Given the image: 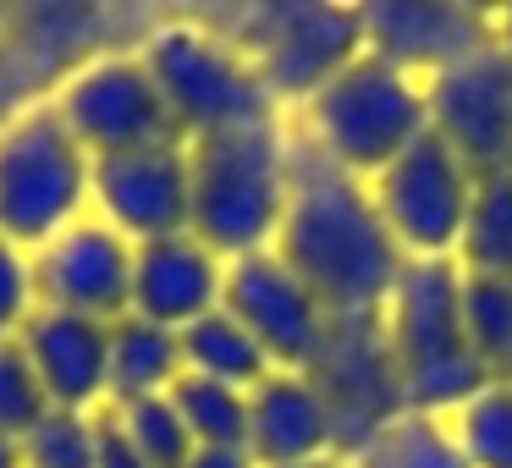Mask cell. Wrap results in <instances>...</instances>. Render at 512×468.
Here are the masks:
<instances>
[{"instance_id": "obj_9", "label": "cell", "mask_w": 512, "mask_h": 468, "mask_svg": "<svg viewBox=\"0 0 512 468\" xmlns=\"http://www.w3.org/2000/svg\"><path fill=\"white\" fill-rule=\"evenodd\" d=\"M50 105H56L67 133L78 138L94 160H116V155H133V149L177 144V127H171L166 100H160L144 56H127V50H105L89 67H78L56 89Z\"/></svg>"}, {"instance_id": "obj_37", "label": "cell", "mask_w": 512, "mask_h": 468, "mask_svg": "<svg viewBox=\"0 0 512 468\" xmlns=\"http://www.w3.org/2000/svg\"><path fill=\"white\" fill-rule=\"evenodd\" d=\"M507 171H512V166H507Z\"/></svg>"}, {"instance_id": "obj_19", "label": "cell", "mask_w": 512, "mask_h": 468, "mask_svg": "<svg viewBox=\"0 0 512 468\" xmlns=\"http://www.w3.org/2000/svg\"><path fill=\"white\" fill-rule=\"evenodd\" d=\"M182 380V336L155 320L122 314L111 325V408L138 397H171Z\"/></svg>"}, {"instance_id": "obj_32", "label": "cell", "mask_w": 512, "mask_h": 468, "mask_svg": "<svg viewBox=\"0 0 512 468\" xmlns=\"http://www.w3.org/2000/svg\"><path fill=\"white\" fill-rule=\"evenodd\" d=\"M182 468H259L248 446H193Z\"/></svg>"}, {"instance_id": "obj_16", "label": "cell", "mask_w": 512, "mask_h": 468, "mask_svg": "<svg viewBox=\"0 0 512 468\" xmlns=\"http://www.w3.org/2000/svg\"><path fill=\"white\" fill-rule=\"evenodd\" d=\"M17 342L34 358L50 408H67V413L111 408V325L39 309Z\"/></svg>"}, {"instance_id": "obj_14", "label": "cell", "mask_w": 512, "mask_h": 468, "mask_svg": "<svg viewBox=\"0 0 512 468\" xmlns=\"http://www.w3.org/2000/svg\"><path fill=\"white\" fill-rule=\"evenodd\" d=\"M221 309L265 347V358L276 369H303L320 347L325 325H331V309L309 292V281L276 254H248L226 265V292Z\"/></svg>"}, {"instance_id": "obj_36", "label": "cell", "mask_w": 512, "mask_h": 468, "mask_svg": "<svg viewBox=\"0 0 512 468\" xmlns=\"http://www.w3.org/2000/svg\"><path fill=\"white\" fill-rule=\"evenodd\" d=\"M496 380H507V386H512V358H507V369H501V375Z\"/></svg>"}, {"instance_id": "obj_17", "label": "cell", "mask_w": 512, "mask_h": 468, "mask_svg": "<svg viewBox=\"0 0 512 468\" xmlns=\"http://www.w3.org/2000/svg\"><path fill=\"white\" fill-rule=\"evenodd\" d=\"M226 259L210 254L193 232L160 237L133 254V314L166 331H188L193 320L221 309Z\"/></svg>"}, {"instance_id": "obj_22", "label": "cell", "mask_w": 512, "mask_h": 468, "mask_svg": "<svg viewBox=\"0 0 512 468\" xmlns=\"http://www.w3.org/2000/svg\"><path fill=\"white\" fill-rule=\"evenodd\" d=\"M347 468H468L463 446H457L452 419H430V413H402L386 435L364 446Z\"/></svg>"}, {"instance_id": "obj_10", "label": "cell", "mask_w": 512, "mask_h": 468, "mask_svg": "<svg viewBox=\"0 0 512 468\" xmlns=\"http://www.w3.org/2000/svg\"><path fill=\"white\" fill-rule=\"evenodd\" d=\"M474 171L452 155L435 133H424L408 155H397L375 182L380 221L391 226L397 248L408 259H457L468 226V204H474Z\"/></svg>"}, {"instance_id": "obj_30", "label": "cell", "mask_w": 512, "mask_h": 468, "mask_svg": "<svg viewBox=\"0 0 512 468\" xmlns=\"http://www.w3.org/2000/svg\"><path fill=\"white\" fill-rule=\"evenodd\" d=\"M0 28H6V23H0ZM34 105H45V100H39L34 78L23 72V61L12 56V45H6V34H0V133H6L23 111H34Z\"/></svg>"}, {"instance_id": "obj_1", "label": "cell", "mask_w": 512, "mask_h": 468, "mask_svg": "<svg viewBox=\"0 0 512 468\" xmlns=\"http://www.w3.org/2000/svg\"><path fill=\"white\" fill-rule=\"evenodd\" d=\"M276 254L309 281V292L331 314H380L408 265L391 226L380 221L369 182L331 166L298 127H292V188Z\"/></svg>"}, {"instance_id": "obj_21", "label": "cell", "mask_w": 512, "mask_h": 468, "mask_svg": "<svg viewBox=\"0 0 512 468\" xmlns=\"http://www.w3.org/2000/svg\"><path fill=\"white\" fill-rule=\"evenodd\" d=\"M457 265L479 276H512V171H490L474 182Z\"/></svg>"}, {"instance_id": "obj_28", "label": "cell", "mask_w": 512, "mask_h": 468, "mask_svg": "<svg viewBox=\"0 0 512 468\" xmlns=\"http://www.w3.org/2000/svg\"><path fill=\"white\" fill-rule=\"evenodd\" d=\"M45 413H50V397L39 386L34 358L23 353V342H0V435L23 441Z\"/></svg>"}, {"instance_id": "obj_15", "label": "cell", "mask_w": 512, "mask_h": 468, "mask_svg": "<svg viewBox=\"0 0 512 468\" xmlns=\"http://www.w3.org/2000/svg\"><path fill=\"white\" fill-rule=\"evenodd\" d=\"M89 215L116 226L133 248L188 232V215H193L188 144L177 138V144L94 160V210Z\"/></svg>"}, {"instance_id": "obj_8", "label": "cell", "mask_w": 512, "mask_h": 468, "mask_svg": "<svg viewBox=\"0 0 512 468\" xmlns=\"http://www.w3.org/2000/svg\"><path fill=\"white\" fill-rule=\"evenodd\" d=\"M303 375H309V386L320 391L325 413H331V452L342 463H353L375 435H386L408 413L380 314H331Z\"/></svg>"}, {"instance_id": "obj_2", "label": "cell", "mask_w": 512, "mask_h": 468, "mask_svg": "<svg viewBox=\"0 0 512 468\" xmlns=\"http://www.w3.org/2000/svg\"><path fill=\"white\" fill-rule=\"evenodd\" d=\"M380 320H386V342H391V358H397L408 413L457 419L496 380L490 364L474 353V342H468L463 265L457 259H408Z\"/></svg>"}, {"instance_id": "obj_26", "label": "cell", "mask_w": 512, "mask_h": 468, "mask_svg": "<svg viewBox=\"0 0 512 468\" xmlns=\"http://www.w3.org/2000/svg\"><path fill=\"white\" fill-rule=\"evenodd\" d=\"M457 446H463L468 468H512V386L490 380L474 402L452 419Z\"/></svg>"}, {"instance_id": "obj_7", "label": "cell", "mask_w": 512, "mask_h": 468, "mask_svg": "<svg viewBox=\"0 0 512 468\" xmlns=\"http://www.w3.org/2000/svg\"><path fill=\"white\" fill-rule=\"evenodd\" d=\"M94 210V155L67 133L56 105L23 111L0 133V237L28 254Z\"/></svg>"}, {"instance_id": "obj_29", "label": "cell", "mask_w": 512, "mask_h": 468, "mask_svg": "<svg viewBox=\"0 0 512 468\" xmlns=\"http://www.w3.org/2000/svg\"><path fill=\"white\" fill-rule=\"evenodd\" d=\"M39 314V287H34V254L0 237V342H17L23 325Z\"/></svg>"}, {"instance_id": "obj_5", "label": "cell", "mask_w": 512, "mask_h": 468, "mask_svg": "<svg viewBox=\"0 0 512 468\" xmlns=\"http://www.w3.org/2000/svg\"><path fill=\"white\" fill-rule=\"evenodd\" d=\"M204 23L221 28L248 56L276 111H303L325 83L364 56V12L342 0H259Z\"/></svg>"}, {"instance_id": "obj_12", "label": "cell", "mask_w": 512, "mask_h": 468, "mask_svg": "<svg viewBox=\"0 0 512 468\" xmlns=\"http://www.w3.org/2000/svg\"><path fill=\"white\" fill-rule=\"evenodd\" d=\"M133 254L138 248L116 226H105L100 215L72 221L67 232L50 237L34 254L39 309L116 325L122 314H133Z\"/></svg>"}, {"instance_id": "obj_6", "label": "cell", "mask_w": 512, "mask_h": 468, "mask_svg": "<svg viewBox=\"0 0 512 468\" xmlns=\"http://www.w3.org/2000/svg\"><path fill=\"white\" fill-rule=\"evenodd\" d=\"M298 133L320 149L331 166L375 182L397 155H408L430 133L424 83L386 67L375 56H358L342 78H331L298 111Z\"/></svg>"}, {"instance_id": "obj_33", "label": "cell", "mask_w": 512, "mask_h": 468, "mask_svg": "<svg viewBox=\"0 0 512 468\" xmlns=\"http://www.w3.org/2000/svg\"><path fill=\"white\" fill-rule=\"evenodd\" d=\"M0 468H28V463H23V441L0 435Z\"/></svg>"}, {"instance_id": "obj_24", "label": "cell", "mask_w": 512, "mask_h": 468, "mask_svg": "<svg viewBox=\"0 0 512 468\" xmlns=\"http://www.w3.org/2000/svg\"><path fill=\"white\" fill-rule=\"evenodd\" d=\"M105 413H111V424L127 435V446H133L149 468H182L188 463L193 435H188V424H182V413L171 397L116 402V408H105Z\"/></svg>"}, {"instance_id": "obj_31", "label": "cell", "mask_w": 512, "mask_h": 468, "mask_svg": "<svg viewBox=\"0 0 512 468\" xmlns=\"http://www.w3.org/2000/svg\"><path fill=\"white\" fill-rule=\"evenodd\" d=\"M100 468H149L144 457L127 446V435L111 424V413H100Z\"/></svg>"}, {"instance_id": "obj_34", "label": "cell", "mask_w": 512, "mask_h": 468, "mask_svg": "<svg viewBox=\"0 0 512 468\" xmlns=\"http://www.w3.org/2000/svg\"><path fill=\"white\" fill-rule=\"evenodd\" d=\"M496 23H501V45L512 50V6H507V12H496Z\"/></svg>"}, {"instance_id": "obj_3", "label": "cell", "mask_w": 512, "mask_h": 468, "mask_svg": "<svg viewBox=\"0 0 512 468\" xmlns=\"http://www.w3.org/2000/svg\"><path fill=\"white\" fill-rule=\"evenodd\" d=\"M193 171V215L188 232L226 265L248 254H265L281 237L292 188V127L259 122L237 133H215L188 144Z\"/></svg>"}, {"instance_id": "obj_20", "label": "cell", "mask_w": 512, "mask_h": 468, "mask_svg": "<svg viewBox=\"0 0 512 468\" xmlns=\"http://www.w3.org/2000/svg\"><path fill=\"white\" fill-rule=\"evenodd\" d=\"M182 336V375H199V380H215V386H232V391H254L259 380L270 375V358L243 325L232 320L226 309L193 320Z\"/></svg>"}, {"instance_id": "obj_35", "label": "cell", "mask_w": 512, "mask_h": 468, "mask_svg": "<svg viewBox=\"0 0 512 468\" xmlns=\"http://www.w3.org/2000/svg\"><path fill=\"white\" fill-rule=\"evenodd\" d=\"M298 468H347L342 457H314V463H298Z\"/></svg>"}, {"instance_id": "obj_27", "label": "cell", "mask_w": 512, "mask_h": 468, "mask_svg": "<svg viewBox=\"0 0 512 468\" xmlns=\"http://www.w3.org/2000/svg\"><path fill=\"white\" fill-rule=\"evenodd\" d=\"M28 468H100V413H67L50 408L23 435Z\"/></svg>"}, {"instance_id": "obj_13", "label": "cell", "mask_w": 512, "mask_h": 468, "mask_svg": "<svg viewBox=\"0 0 512 468\" xmlns=\"http://www.w3.org/2000/svg\"><path fill=\"white\" fill-rule=\"evenodd\" d=\"M358 12H364V56L419 83L501 39L496 12L463 6V0H369Z\"/></svg>"}, {"instance_id": "obj_11", "label": "cell", "mask_w": 512, "mask_h": 468, "mask_svg": "<svg viewBox=\"0 0 512 468\" xmlns=\"http://www.w3.org/2000/svg\"><path fill=\"white\" fill-rule=\"evenodd\" d=\"M430 133L463 160L474 177L512 166V50L485 45L468 61L435 72L424 83Z\"/></svg>"}, {"instance_id": "obj_23", "label": "cell", "mask_w": 512, "mask_h": 468, "mask_svg": "<svg viewBox=\"0 0 512 468\" xmlns=\"http://www.w3.org/2000/svg\"><path fill=\"white\" fill-rule=\"evenodd\" d=\"M171 402H177L193 446H248V391L182 375L171 386Z\"/></svg>"}, {"instance_id": "obj_4", "label": "cell", "mask_w": 512, "mask_h": 468, "mask_svg": "<svg viewBox=\"0 0 512 468\" xmlns=\"http://www.w3.org/2000/svg\"><path fill=\"white\" fill-rule=\"evenodd\" d=\"M138 56H144L149 78H155L182 144L237 133V127H259V122H281L276 100L259 83V72L248 67V56L204 17L155 23L144 34Z\"/></svg>"}, {"instance_id": "obj_18", "label": "cell", "mask_w": 512, "mask_h": 468, "mask_svg": "<svg viewBox=\"0 0 512 468\" xmlns=\"http://www.w3.org/2000/svg\"><path fill=\"white\" fill-rule=\"evenodd\" d=\"M248 452L259 468H298L331 452V413L303 369H270L248 391Z\"/></svg>"}, {"instance_id": "obj_25", "label": "cell", "mask_w": 512, "mask_h": 468, "mask_svg": "<svg viewBox=\"0 0 512 468\" xmlns=\"http://www.w3.org/2000/svg\"><path fill=\"white\" fill-rule=\"evenodd\" d=\"M463 325L474 353L490 364V375H501L512 358V276L463 270Z\"/></svg>"}]
</instances>
